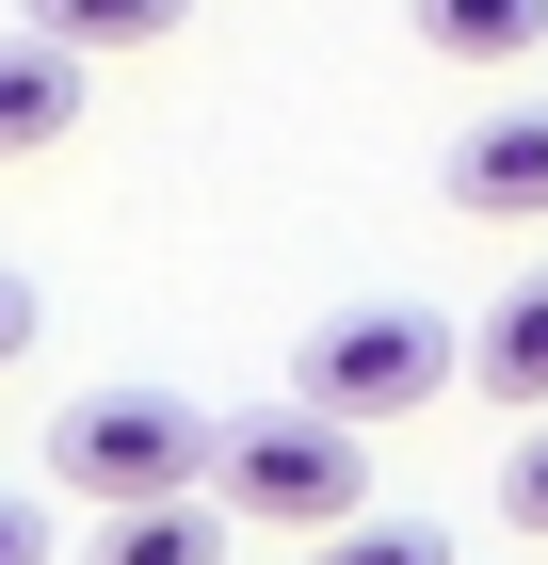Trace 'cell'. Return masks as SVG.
<instances>
[{
	"instance_id": "1",
	"label": "cell",
	"mask_w": 548,
	"mask_h": 565,
	"mask_svg": "<svg viewBox=\"0 0 548 565\" xmlns=\"http://www.w3.org/2000/svg\"><path fill=\"white\" fill-rule=\"evenodd\" d=\"M468 388V323H436V307H339V323H307L291 340V404H323V420L387 436L420 420V404Z\"/></svg>"
},
{
	"instance_id": "2",
	"label": "cell",
	"mask_w": 548,
	"mask_h": 565,
	"mask_svg": "<svg viewBox=\"0 0 548 565\" xmlns=\"http://www.w3.org/2000/svg\"><path fill=\"white\" fill-rule=\"evenodd\" d=\"M49 469H65V501H97V518H146V501H194V484L226 469V420H194L178 388H82L49 420Z\"/></svg>"
},
{
	"instance_id": "3",
	"label": "cell",
	"mask_w": 548,
	"mask_h": 565,
	"mask_svg": "<svg viewBox=\"0 0 548 565\" xmlns=\"http://www.w3.org/2000/svg\"><path fill=\"white\" fill-rule=\"evenodd\" d=\"M211 501H226V518H258V533H307V550H323V533L372 518V436L323 420V404H258V420H226Z\"/></svg>"
},
{
	"instance_id": "4",
	"label": "cell",
	"mask_w": 548,
	"mask_h": 565,
	"mask_svg": "<svg viewBox=\"0 0 548 565\" xmlns=\"http://www.w3.org/2000/svg\"><path fill=\"white\" fill-rule=\"evenodd\" d=\"M452 211H484V226H548V97H516V114L452 130Z\"/></svg>"
},
{
	"instance_id": "5",
	"label": "cell",
	"mask_w": 548,
	"mask_h": 565,
	"mask_svg": "<svg viewBox=\"0 0 548 565\" xmlns=\"http://www.w3.org/2000/svg\"><path fill=\"white\" fill-rule=\"evenodd\" d=\"M82 97H97V65H82V49L0 33V162H49V146L82 130Z\"/></svg>"
},
{
	"instance_id": "6",
	"label": "cell",
	"mask_w": 548,
	"mask_h": 565,
	"mask_svg": "<svg viewBox=\"0 0 548 565\" xmlns=\"http://www.w3.org/2000/svg\"><path fill=\"white\" fill-rule=\"evenodd\" d=\"M468 388L501 404V420H548V259L516 275L484 323H468Z\"/></svg>"
},
{
	"instance_id": "7",
	"label": "cell",
	"mask_w": 548,
	"mask_h": 565,
	"mask_svg": "<svg viewBox=\"0 0 548 565\" xmlns=\"http://www.w3.org/2000/svg\"><path fill=\"white\" fill-rule=\"evenodd\" d=\"M404 33H420L436 65H468V82H501V65L548 49V0H404Z\"/></svg>"
},
{
	"instance_id": "8",
	"label": "cell",
	"mask_w": 548,
	"mask_h": 565,
	"mask_svg": "<svg viewBox=\"0 0 548 565\" xmlns=\"http://www.w3.org/2000/svg\"><path fill=\"white\" fill-rule=\"evenodd\" d=\"M194 0H33V33L49 49H82V65H114V49H162Z\"/></svg>"
},
{
	"instance_id": "9",
	"label": "cell",
	"mask_w": 548,
	"mask_h": 565,
	"mask_svg": "<svg viewBox=\"0 0 548 565\" xmlns=\"http://www.w3.org/2000/svg\"><path fill=\"white\" fill-rule=\"evenodd\" d=\"M97 565H226L211 501H146V518H97Z\"/></svg>"
},
{
	"instance_id": "10",
	"label": "cell",
	"mask_w": 548,
	"mask_h": 565,
	"mask_svg": "<svg viewBox=\"0 0 548 565\" xmlns=\"http://www.w3.org/2000/svg\"><path fill=\"white\" fill-rule=\"evenodd\" d=\"M307 565H452V533L436 518H355V533H323Z\"/></svg>"
},
{
	"instance_id": "11",
	"label": "cell",
	"mask_w": 548,
	"mask_h": 565,
	"mask_svg": "<svg viewBox=\"0 0 548 565\" xmlns=\"http://www.w3.org/2000/svg\"><path fill=\"white\" fill-rule=\"evenodd\" d=\"M501 518H516V533H548V420L501 452Z\"/></svg>"
},
{
	"instance_id": "12",
	"label": "cell",
	"mask_w": 548,
	"mask_h": 565,
	"mask_svg": "<svg viewBox=\"0 0 548 565\" xmlns=\"http://www.w3.org/2000/svg\"><path fill=\"white\" fill-rule=\"evenodd\" d=\"M0 565H49V501H17V484H0Z\"/></svg>"
},
{
	"instance_id": "13",
	"label": "cell",
	"mask_w": 548,
	"mask_h": 565,
	"mask_svg": "<svg viewBox=\"0 0 548 565\" xmlns=\"http://www.w3.org/2000/svg\"><path fill=\"white\" fill-rule=\"evenodd\" d=\"M17 355H33V275L0 259V372H17Z\"/></svg>"
}]
</instances>
